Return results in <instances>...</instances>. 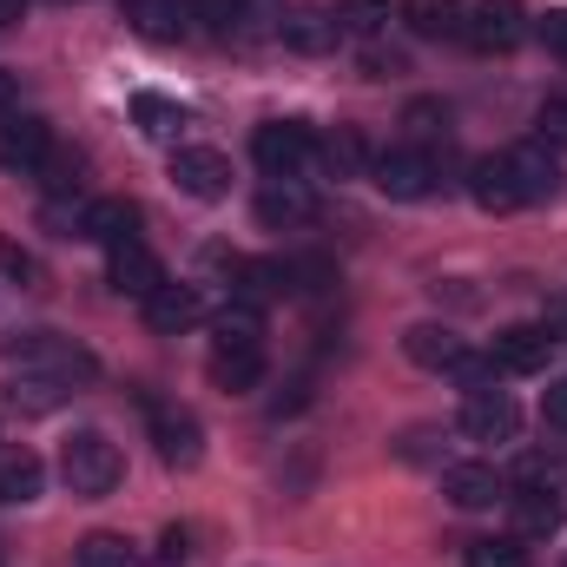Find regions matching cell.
Returning a JSON list of instances; mask_svg holds the SVG:
<instances>
[{
    "instance_id": "obj_1",
    "label": "cell",
    "mask_w": 567,
    "mask_h": 567,
    "mask_svg": "<svg viewBox=\"0 0 567 567\" xmlns=\"http://www.w3.org/2000/svg\"><path fill=\"white\" fill-rule=\"evenodd\" d=\"M205 370L231 396L258 390V377H265V323H258L251 303H225L218 310V323H212V363Z\"/></svg>"
},
{
    "instance_id": "obj_2",
    "label": "cell",
    "mask_w": 567,
    "mask_h": 567,
    "mask_svg": "<svg viewBox=\"0 0 567 567\" xmlns=\"http://www.w3.org/2000/svg\"><path fill=\"white\" fill-rule=\"evenodd\" d=\"M0 357H7L20 377H53V383H66V390H86V383L100 377V357H93L86 343L60 337V330H20V337L0 343Z\"/></svg>"
},
{
    "instance_id": "obj_3",
    "label": "cell",
    "mask_w": 567,
    "mask_h": 567,
    "mask_svg": "<svg viewBox=\"0 0 567 567\" xmlns=\"http://www.w3.org/2000/svg\"><path fill=\"white\" fill-rule=\"evenodd\" d=\"M60 475H66V488H73V495L100 502V495H113V488H120L126 455H120V442H113V435H100V429H73V435H66V449H60Z\"/></svg>"
},
{
    "instance_id": "obj_4",
    "label": "cell",
    "mask_w": 567,
    "mask_h": 567,
    "mask_svg": "<svg viewBox=\"0 0 567 567\" xmlns=\"http://www.w3.org/2000/svg\"><path fill=\"white\" fill-rule=\"evenodd\" d=\"M403 350H410V363H423V370H449V377H462L468 390L495 377V363H488V357H475L449 323H416V330L403 337Z\"/></svg>"
},
{
    "instance_id": "obj_5",
    "label": "cell",
    "mask_w": 567,
    "mask_h": 567,
    "mask_svg": "<svg viewBox=\"0 0 567 567\" xmlns=\"http://www.w3.org/2000/svg\"><path fill=\"white\" fill-rule=\"evenodd\" d=\"M370 178H377V192H383V198L416 205V198H429V192L442 185V165L429 158L423 145H390V152H377V158H370Z\"/></svg>"
},
{
    "instance_id": "obj_6",
    "label": "cell",
    "mask_w": 567,
    "mask_h": 567,
    "mask_svg": "<svg viewBox=\"0 0 567 567\" xmlns=\"http://www.w3.org/2000/svg\"><path fill=\"white\" fill-rule=\"evenodd\" d=\"M145 423H152V442H158V462H165V468H192V462L205 455V429H198L192 410L145 396Z\"/></svg>"
},
{
    "instance_id": "obj_7",
    "label": "cell",
    "mask_w": 567,
    "mask_h": 567,
    "mask_svg": "<svg viewBox=\"0 0 567 567\" xmlns=\"http://www.w3.org/2000/svg\"><path fill=\"white\" fill-rule=\"evenodd\" d=\"M515 429H522V410H515L508 390L475 383V390L462 396V435H468V442H515Z\"/></svg>"
},
{
    "instance_id": "obj_8",
    "label": "cell",
    "mask_w": 567,
    "mask_h": 567,
    "mask_svg": "<svg viewBox=\"0 0 567 567\" xmlns=\"http://www.w3.org/2000/svg\"><path fill=\"white\" fill-rule=\"evenodd\" d=\"M462 40L482 47V53H508V47L528 40V13L515 0H482V7L462 13Z\"/></svg>"
},
{
    "instance_id": "obj_9",
    "label": "cell",
    "mask_w": 567,
    "mask_h": 567,
    "mask_svg": "<svg viewBox=\"0 0 567 567\" xmlns=\"http://www.w3.org/2000/svg\"><path fill=\"white\" fill-rule=\"evenodd\" d=\"M251 152H258V165H265L271 178H297V172L317 158V133L297 126V120H271V126H258Z\"/></svg>"
},
{
    "instance_id": "obj_10",
    "label": "cell",
    "mask_w": 567,
    "mask_h": 567,
    "mask_svg": "<svg viewBox=\"0 0 567 567\" xmlns=\"http://www.w3.org/2000/svg\"><path fill=\"white\" fill-rule=\"evenodd\" d=\"M172 185L185 192V198H225L231 192V158L225 152H212V145H178L172 152Z\"/></svg>"
},
{
    "instance_id": "obj_11",
    "label": "cell",
    "mask_w": 567,
    "mask_h": 567,
    "mask_svg": "<svg viewBox=\"0 0 567 567\" xmlns=\"http://www.w3.org/2000/svg\"><path fill=\"white\" fill-rule=\"evenodd\" d=\"M53 158V126L33 113H0V165L7 172H40Z\"/></svg>"
},
{
    "instance_id": "obj_12",
    "label": "cell",
    "mask_w": 567,
    "mask_h": 567,
    "mask_svg": "<svg viewBox=\"0 0 567 567\" xmlns=\"http://www.w3.org/2000/svg\"><path fill=\"white\" fill-rule=\"evenodd\" d=\"M548 357H555V330H548V323H515V330H502L495 350H488V363L508 370V377H535V370H548Z\"/></svg>"
},
{
    "instance_id": "obj_13",
    "label": "cell",
    "mask_w": 567,
    "mask_h": 567,
    "mask_svg": "<svg viewBox=\"0 0 567 567\" xmlns=\"http://www.w3.org/2000/svg\"><path fill=\"white\" fill-rule=\"evenodd\" d=\"M145 323L158 330V337H185V330H198L205 323V290L198 284H158L152 297H145Z\"/></svg>"
},
{
    "instance_id": "obj_14",
    "label": "cell",
    "mask_w": 567,
    "mask_h": 567,
    "mask_svg": "<svg viewBox=\"0 0 567 567\" xmlns=\"http://www.w3.org/2000/svg\"><path fill=\"white\" fill-rule=\"evenodd\" d=\"M508 172H515V185H522V205H548V198H561V158L548 152V145H508Z\"/></svg>"
},
{
    "instance_id": "obj_15",
    "label": "cell",
    "mask_w": 567,
    "mask_h": 567,
    "mask_svg": "<svg viewBox=\"0 0 567 567\" xmlns=\"http://www.w3.org/2000/svg\"><path fill=\"white\" fill-rule=\"evenodd\" d=\"M561 522H567V502L555 495V482H528L515 495V535L522 542H548V535H561Z\"/></svg>"
},
{
    "instance_id": "obj_16",
    "label": "cell",
    "mask_w": 567,
    "mask_h": 567,
    "mask_svg": "<svg viewBox=\"0 0 567 567\" xmlns=\"http://www.w3.org/2000/svg\"><path fill=\"white\" fill-rule=\"evenodd\" d=\"M106 278H113V290H126V297H140V303H145V297L165 284V265L145 251L140 238H126V245H113V251H106Z\"/></svg>"
},
{
    "instance_id": "obj_17",
    "label": "cell",
    "mask_w": 567,
    "mask_h": 567,
    "mask_svg": "<svg viewBox=\"0 0 567 567\" xmlns=\"http://www.w3.org/2000/svg\"><path fill=\"white\" fill-rule=\"evenodd\" d=\"M40 488H47V462L27 442H0V502L27 508V502H40Z\"/></svg>"
},
{
    "instance_id": "obj_18",
    "label": "cell",
    "mask_w": 567,
    "mask_h": 567,
    "mask_svg": "<svg viewBox=\"0 0 567 567\" xmlns=\"http://www.w3.org/2000/svg\"><path fill=\"white\" fill-rule=\"evenodd\" d=\"M468 198H475L482 212H522V185H515V172H508V152L475 158V172H468Z\"/></svg>"
},
{
    "instance_id": "obj_19",
    "label": "cell",
    "mask_w": 567,
    "mask_h": 567,
    "mask_svg": "<svg viewBox=\"0 0 567 567\" xmlns=\"http://www.w3.org/2000/svg\"><path fill=\"white\" fill-rule=\"evenodd\" d=\"M133 225H140V212H133L126 198H86V205H80V238H93V245H106V251L126 245V238H140Z\"/></svg>"
},
{
    "instance_id": "obj_20",
    "label": "cell",
    "mask_w": 567,
    "mask_h": 567,
    "mask_svg": "<svg viewBox=\"0 0 567 567\" xmlns=\"http://www.w3.org/2000/svg\"><path fill=\"white\" fill-rule=\"evenodd\" d=\"M337 13H323V7H290L278 20V40L290 47V53H330L337 47Z\"/></svg>"
},
{
    "instance_id": "obj_21",
    "label": "cell",
    "mask_w": 567,
    "mask_h": 567,
    "mask_svg": "<svg viewBox=\"0 0 567 567\" xmlns=\"http://www.w3.org/2000/svg\"><path fill=\"white\" fill-rule=\"evenodd\" d=\"M258 218H265L271 231H284V225H310V218H317V198H310L297 178H271V185L258 192Z\"/></svg>"
},
{
    "instance_id": "obj_22",
    "label": "cell",
    "mask_w": 567,
    "mask_h": 567,
    "mask_svg": "<svg viewBox=\"0 0 567 567\" xmlns=\"http://www.w3.org/2000/svg\"><path fill=\"white\" fill-rule=\"evenodd\" d=\"M126 20L145 40H185L192 33V0H126Z\"/></svg>"
},
{
    "instance_id": "obj_23",
    "label": "cell",
    "mask_w": 567,
    "mask_h": 567,
    "mask_svg": "<svg viewBox=\"0 0 567 567\" xmlns=\"http://www.w3.org/2000/svg\"><path fill=\"white\" fill-rule=\"evenodd\" d=\"M442 495H449L455 508H495V495H502V475H495L488 462H455V468L442 475Z\"/></svg>"
},
{
    "instance_id": "obj_24",
    "label": "cell",
    "mask_w": 567,
    "mask_h": 567,
    "mask_svg": "<svg viewBox=\"0 0 567 567\" xmlns=\"http://www.w3.org/2000/svg\"><path fill=\"white\" fill-rule=\"evenodd\" d=\"M396 13H403V27H410V33H423V40H455L468 7H462V0H403Z\"/></svg>"
},
{
    "instance_id": "obj_25",
    "label": "cell",
    "mask_w": 567,
    "mask_h": 567,
    "mask_svg": "<svg viewBox=\"0 0 567 567\" xmlns=\"http://www.w3.org/2000/svg\"><path fill=\"white\" fill-rule=\"evenodd\" d=\"M66 396H73V390H66V383H53V377H13L0 403H7V410H20V416H53Z\"/></svg>"
},
{
    "instance_id": "obj_26",
    "label": "cell",
    "mask_w": 567,
    "mask_h": 567,
    "mask_svg": "<svg viewBox=\"0 0 567 567\" xmlns=\"http://www.w3.org/2000/svg\"><path fill=\"white\" fill-rule=\"evenodd\" d=\"M73 561L80 567H145V555H140V542H126V535H86L80 548H73Z\"/></svg>"
},
{
    "instance_id": "obj_27",
    "label": "cell",
    "mask_w": 567,
    "mask_h": 567,
    "mask_svg": "<svg viewBox=\"0 0 567 567\" xmlns=\"http://www.w3.org/2000/svg\"><path fill=\"white\" fill-rule=\"evenodd\" d=\"M462 567H528V542L522 535H482L462 548Z\"/></svg>"
},
{
    "instance_id": "obj_28",
    "label": "cell",
    "mask_w": 567,
    "mask_h": 567,
    "mask_svg": "<svg viewBox=\"0 0 567 567\" xmlns=\"http://www.w3.org/2000/svg\"><path fill=\"white\" fill-rule=\"evenodd\" d=\"M133 120H140L145 140H172V133L185 126V113H178L172 100H158V93H140V100H133Z\"/></svg>"
},
{
    "instance_id": "obj_29",
    "label": "cell",
    "mask_w": 567,
    "mask_h": 567,
    "mask_svg": "<svg viewBox=\"0 0 567 567\" xmlns=\"http://www.w3.org/2000/svg\"><path fill=\"white\" fill-rule=\"evenodd\" d=\"M330 13H337L343 33H377V27L390 20V0H337Z\"/></svg>"
},
{
    "instance_id": "obj_30",
    "label": "cell",
    "mask_w": 567,
    "mask_h": 567,
    "mask_svg": "<svg viewBox=\"0 0 567 567\" xmlns=\"http://www.w3.org/2000/svg\"><path fill=\"white\" fill-rule=\"evenodd\" d=\"M317 158H323L330 172H363V165H370V152H363L357 133H330V140H317Z\"/></svg>"
},
{
    "instance_id": "obj_31",
    "label": "cell",
    "mask_w": 567,
    "mask_h": 567,
    "mask_svg": "<svg viewBox=\"0 0 567 567\" xmlns=\"http://www.w3.org/2000/svg\"><path fill=\"white\" fill-rule=\"evenodd\" d=\"M40 172H47V192H53V198H73V192H80V158L53 152V158H47Z\"/></svg>"
},
{
    "instance_id": "obj_32",
    "label": "cell",
    "mask_w": 567,
    "mask_h": 567,
    "mask_svg": "<svg viewBox=\"0 0 567 567\" xmlns=\"http://www.w3.org/2000/svg\"><path fill=\"white\" fill-rule=\"evenodd\" d=\"M0 271H7L13 284H33V278H40V265H33V258L13 245V238H0Z\"/></svg>"
},
{
    "instance_id": "obj_33",
    "label": "cell",
    "mask_w": 567,
    "mask_h": 567,
    "mask_svg": "<svg viewBox=\"0 0 567 567\" xmlns=\"http://www.w3.org/2000/svg\"><path fill=\"white\" fill-rule=\"evenodd\" d=\"M535 126H542V145H567V100H548L535 113Z\"/></svg>"
},
{
    "instance_id": "obj_34",
    "label": "cell",
    "mask_w": 567,
    "mask_h": 567,
    "mask_svg": "<svg viewBox=\"0 0 567 567\" xmlns=\"http://www.w3.org/2000/svg\"><path fill=\"white\" fill-rule=\"evenodd\" d=\"M528 33H535L542 47H555V53H567V13H542V20H535Z\"/></svg>"
},
{
    "instance_id": "obj_35",
    "label": "cell",
    "mask_w": 567,
    "mask_h": 567,
    "mask_svg": "<svg viewBox=\"0 0 567 567\" xmlns=\"http://www.w3.org/2000/svg\"><path fill=\"white\" fill-rule=\"evenodd\" d=\"M542 416H548V429H561V435H567V377H561V383H548V396H542Z\"/></svg>"
},
{
    "instance_id": "obj_36",
    "label": "cell",
    "mask_w": 567,
    "mask_h": 567,
    "mask_svg": "<svg viewBox=\"0 0 567 567\" xmlns=\"http://www.w3.org/2000/svg\"><path fill=\"white\" fill-rule=\"evenodd\" d=\"M192 555V528H165V542H158V561H185Z\"/></svg>"
},
{
    "instance_id": "obj_37",
    "label": "cell",
    "mask_w": 567,
    "mask_h": 567,
    "mask_svg": "<svg viewBox=\"0 0 567 567\" xmlns=\"http://www.w3.org/2000/svg\"><path fill=\"white\" fill-rule=\"evenodd\" d=\"M20 20H27V0H0V33L20 27Z\"/></svg>"
},
{
    "instance_id": "obj_38",
    "label": "cell",
    "mask_w": 567,
    "mask_h": 567,
    "mask_svg": "<svg viewBox=\"0 0 567 567\" xmlns=\"http://www.w3.org/2000/svg\"><path fill=\"white\" fill-rule=\"evenodd\" d=\"M13 100H20V86H13V73H0V113H13Z\"/></svg>"
},
{
    "instance_id": "obj_39",
    "label": "cell",
    "mask_w": 567,
    "mask_h": 567,
    "mask_svg": "<svg viewBox=\"0 0 567 567\" xmlns=\"http://www.w3.org/2000/svg\"><path fill=\"white\" fill-rule=\"evenodd\" d=\"M245 7H258V0H245Z\"/></svg>"
}]
</instances>
